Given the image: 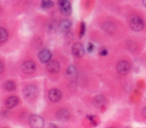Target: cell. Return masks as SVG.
I'll return each mask as SVG.
<instances>
[{"instance_id": "cell-2", "label": "cell", "mask_w": 146, "mask_h": 128, "mask_svg": "<svg viewBox=\"0 0 146 128\" xmlns=\"http://www.w3.org/2000/svg\"><path fill=\"white\" fill-rule=\"evenodd\" d=\"M130 27L135 31H140L144 27V22L141 18L135 17L131 20Z\"/></svg>"}, {"instance_id": "cell-7", "label": "cell", "mask_w": 146, "mask_h": 128, "mask_svg": "<svg viewBox=\"0 0 146 128\" xmlns=\"http://www.w3.org/2000/svg\"><path fill=\"white\" fill-rule=\"evenodd\" d=\"M72 53L76 57H82L84 54V49L83 45L79 43H75L72 47Z\"/></svg>"}, {"instance_id": "cell-4", "label": "cell", "mask_w": 146, "mask_h": 128, "mask_svg": "<svg viewBox=\"0 0 146 128\" xmlns=\"http://www.w3.org/2000/svg\"><path fill=\"white\" fill-rule=\"evenodd\" d=\"M116 69L119 73L125 75L128 73L130 71V65L126 61H121L119 62L116 65Z\"/></svg>"}, {"instance_id": "cell-17", "label": "cell", "mask_w": 146, "mask_h": 128, "mask_svg": "<svg viewBox=\"0 0 146 128\" xmlns=\"http://www.w3.org/2000/svg\"><path fill=\"white\" fill-rule=\"evenodd\" d=\"M54 6V2L51 0H42L41 7L44 9H48Z\"/></svg>"}, {"instance_id": "cell-21", "label": "cell", "mask_w": 146, "mask_h": 128, "mask_svg": "<svg viewBox=\"0 0 146 128\" xmlns=\"http://www.w3.org/2000/svg\"><path fill=\"white\" fill-rule=\"evenodd\" d=\"M108 53V51L106 49H103L100 51V55L102 56H106Z\"/></svg>"}, {"instance_id": "cell-23", "label": "cell", "mask_w": 146, "mask_h": 128, "mask_svg": "<svg viewBox=\"0 0 146 128\" xmlns=\"http://www.w3.org/2000/svg\"><path fill=\"white\" fill-rule=\"evenodd\" d=\"M67 0H58V5H60L66 1H67Z\"/></svg>"}, {"instance_id": "cell-16", "label": "cell", "mask_w": 146, "mask_h": 128, "mask_svg": "<svg viewBox=\"0 0 146 128\" xmlns=\"http://www.w3.org/2000/svg\"><path fill=\"white\" fill-rule=\"evenodd\" d=\"M0 33H1V38L0 41L1 43H3L6 42L8 38V34L6 29H5L3 27H1L0 28Z\"/></svg>"}, {"instance_id": "cell-3", "label": "cell", "mask_w": 146, "mask_h": 128, "mask_svg": "<svg viewBox=\"0 0 146 128\" xmlns=\"http://www.w3.org/2000/svg\"><path fill=\"white\" fill-rule=\"evenodd\" d=\"M29 123L31 127L40 128L43 127L44 121L42 117L36 115H33L29 118Z\"/></svg>"}, {"instance_id": "cell-10", "label": "cell", "mask_w": 146, "mask_h": 128, "mask_svg": "<svg viewBox=\"0 0 146 128\" xmlns=\"http://www.w3.org/2000/svg\"><path fill=\"white\" fill-rule=\"evenodd\" d=\"M61 97L62 93L59 89H53L48 92V98L50 100L53 102H56L59 101Z\"/></svg>"}, {"instance_id": "cell-15", "label": "cell", "mask_w": 146, "mask_h": 128, "mask_svg": "<svg viewBox=\"0 0 146 128\" xmlns=\"http://www.w3.org/2000/svg\"><path fill=\"white\" fill-rule=\"evenodd\" d=\"M3 88L7 91H13L16 89V84L12 81H7L3 84Z\"/></svg>"}, {"instance_id": "cell-13", "label": "cell", "mask_w": 146, "mask_h": 128, "mask_svg": "<svg viewBox=\"0 0 146 128\" xmlns=\"http://www.w3.org/2000/svg\"><path fill=\"white\" fill-rule=\"evenodd\" d=\"M56 118L57 119L61 122H65L69 119L70 113L66 109H61L59 110L56 113Z\"/></svg>"}, {"instance_id": "cell-5", "label": "cell", "mask_w": 146, "mask_h": 128, "mask_svg": "<svg viewBox=\"0 0 146 128\" xmlns=\"http://www.w3.org/2000/svg\"><path fill=\"white\" fill-rule=\"evenodd\" d=\"M36 68L35 64L34 61L31 60L25 61L22 66V69L23 72L26 74L33 73Z\"/></svg>"}, {"instance_id": "cell-1", "label": "cell", "mask_w": 146, "mask_h": 128, "mask_svg": "<svg viewBox=\"0 0 146 128\" xmlns=\"http://www.w3.org/2000/svg\"><path fill=\"white\" fill-rule=\"evenodd\" d=\"M39 94L38 89L34 85H30L26 86L23 90V95L27 100L35 98Z\"/></svg>"}, {"instance_id": "cell-20", "label": "cell", "mask_w": 146, "mask_h": 128, "mask_svg": "<svg viewBox=\"0 0 146 128\" xmlns=\"http://www.w3.org/2000/svg\"><path fill=\"white\" fill-rule=\"evenodd\" d=\"M94 49V46L92 43H88L87 47V51L89 53H91L93 52Z\"/></svg>"}, {"instance_id": "cell-14", "label": "cell", "mask_w": 146, "mask_h": 128, "mask_svg": "<svg viewBox=\"0 0 146 128\" xmlns=\"http://www.w3.org/2000/svg\"><path fill=\"white\" fill-rule=\"evenodd\" d=\"M106 102V98L102 95H98L95 97L93 101L94 105L98 108H100L103 107Z\"/></svg>"}, {"instance_id": "cell-8", "label": "cell", "mask_w": 146, "mask_h": 128, "mask_svg": "<svg viewBox=\"0 0 146 128\" xmlns=\"http://www.w3.org/2000/svg\"><path fill=\"white\" fill-rule=\"evenodd\" d=\"M59 10L61 14L64 16H69L72 13V7L71 3L68 1H66L59 5Z\"/></svg>"}, {"instance_id": "cell-24", "label": "cell", "mask_w": 146, "mask_h": 128, "mask_svg": "<svg viewBox=\"0 0 146 128\" xmlns=\"http://www.w3.org/2000/svg\"><path fill=\"white\" fill-rule=\"evenodd\" d=\"M0 65H1V68H1V72H2V71H3V65H2V63H1Z\"/></svg>"}, {"instance_id": "cell-18", "label": "cell", "mask_w": 146, "mask_h": 128, "mask_svg": "<svg viewBox=\"0 0 146 128\" xmlns=\"http://www.w3.org/2000/svg\"><path fill=\"white\" fill-rule=\"evenodd\" d=\"M76 73V69L75 66L74 65H70L67 70V74L70 76H72L75 75Z\"/></svg>"}, {"instance_id": "cell-9", "label": "cell", "mask_w": 146, "mask_h": 128, "mask_svg": "<svg viewBox=\"0 0 146 128\" xmlns=\"http://www.w3.org/2000/svg\"><path fill=\"white\" fill-rule=\"evenodd\" d=\"M47 70L51 73H57L60 71V67L58 62L56 61H50L46 65Z\"/></svg>"}, {"instance_id": "cell-22", "label": "cell", "mask_w": 146, "mask_h": 128, "mask_svg": "<svg viewBox=\"0 0 146 128\" xmlns=\"http://www.w3.org/2000/svg\"><path fill=\"white\" fill-rule=\"evenodd\" d=\"M142 115L144 118L146 119V108H144L142 110Z\"/></svg>"}, {"instance_id": "cell-6", "label": "cell", "mask_w": 146, "mask_h": 128, "mask_svg": "<svg viewBox=\"0 0 146 128\" xmlns=\"http://www.w3.org/2000/svg\"><path fill=\"white\" fill-rule=\"evenodd\" d=\"M52 54L48 49H43L38 53V59L42 63H47L50 61Z\"/></svg>"}, {"instance_id": "cell-11", "label": "cell", "mask_w": 146, "mask_h": 128, "mask_svg": "<svg viewBox=\"0 0 146 128\" xmlns=\"http://www.w3.org/2000/svg\"><path fill=\"white\" fill-rule=\"evenodd\" d=\"M71 27V23L68 20H63L59 24L58 30L62 33L68 32Z\"/></svg>"}, {"instance_id": "cell-25", "label": "cell", "mask_w": 146, "mask_h": 128, "mask_svg": "<svg viewBox=\"0 0 146 128\" xmlns=\"http://www.w3.org/2000/svg\"><path fill=\"white\" fill-rule=\"evenodd\" d=\"M143 5H144V6L146 7V0H143Z\"/></svg>"}, {"instance_id": "cell-19", "label": "cell", "mask_w": 146, "mask_h": 128, "mask_svg": "<svg viewBox=\"0 0 146 128\" xmlns=\"http://www.w3.org/2000/svg\"><path fill=\"white\" fill-rule=\"evenodd\" d=\"M85 31H86V24L84 22H82L80 24V32H79L80 38H82L84 36L85 34Z\"/></svg>"}, {"instance_id": "cell-12", "label": "cell", "mask_w": 146, "mask_h": 128, "mask_svg": "<svg viewBox=\"0 0 146 128\" xmlns=\"http://www.w3.org/2000/svg\"><path fill=\"white\" fill-rule=\"evenodd\" d=\"M19 103V99L16 96H11L7 98L5 102L6 108L11 109L15 107Z\"/></svg>"}]
</instances>
